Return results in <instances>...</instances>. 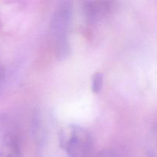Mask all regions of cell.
<instances>
[{
  "label": "cell",
  "mask_w": 157,
  "mask_h": 157,
  "mask_svg": "<svg viewBox=\"0 0 157 157\" xmlns=\"http://www.w3.org/2000/svg\"><path fill=\"white\" fill-rule=\"evenodd\" d=\"M71 12L69 2H61L54 12L51 20V36L55 44L56 55L60 59L65 58L70 50L68 33L71 22Z\"/></svg>",
  "instance_id": "obj_1"
},
{
  "label": "cell",
  "mask_w": 157,
  "mask_h": 157,
  "mask_svg": "<svg viewBox=\"0 0 157 157\" xmlns=\"http://www.w3.org/2000/svg\"><path fill=\"white\" fill-rule=\"evenodd\" d=\"M60 146L69 157H89L93 150V139L87 130L71 125L61 130Z\"/></svg>",
  "instance_id": "obj_2"
},
{
  "label": "cell",
  "mask_w": 157,
  "mask_h": 157,
  "mask_svg": "<svg viewBox=\"0 0 157 157\" xmlns=\"http://www.w3.org/2000/svg\"><path fill=\"white\" fill-rule=\"evenodd\" d=\"M0 157H21V144L15 133L8 132L3 136L0 145Z\"/></svg>",
  "instance_id": "obj_3"
},
{
  "label": "cell",
  "mask_w": 157,
  "mask_h": 157,
  "mask_svg": "<svg viewBox=\"0 0 157 157\" xmlns=\"http://www.w3.org/2000/svg\"><path fill=\"white\" fill-rule=\"evenodd\" d=\"M109 9L110 2H86L84 6L85 15L92 21L103 16Z\"/></svg>",
  "instance_id": "obj_4"
},
{
  "label": "cell",
  "mask_w": 157,
  "mask_h": 157,
  "mask_svg": "<svg viewBox=\"0 0 157 157\" xmlns=\"http://www.w3.org/2000/svg\"><path fill=\"white\" fill-rule=\"evenodd\" d=\"M104 84V77L100 72H96L92 77L91 88L94 94H98L101 90Z\"/></svg>",
  "instance_id": "obj_5"
},
{
  "label": "cell",
  "mask_w": 157,
  "mask_h": 157,
  "mask_svg": "<svg viewBox=\"0 0 157 157\" xmlns=\"http://www.w3.org/2000/svg\"><path fill=\"white\" fill-rule=\"evenodd\" d=\"M96 157H117L112 150H104L100 152Z\"/></svg>",
  "instance_id": "obj_6"
}]
</instances>
